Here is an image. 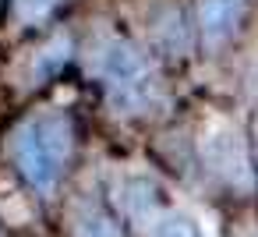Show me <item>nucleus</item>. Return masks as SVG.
<instances>
[{"mask_svg":"<svg viewBox=\"0 0 258 237\" xmlns=\"http://www.w3.org/2000/svg\"><path fill=\"white\" fill-rule=\"evenodd\" d=\"M11 152H15L22 177L36 191L50 195L71 156V121L64 113H39V117L25 121L15 135Z\"/></svg>","mask_w":258,"mask_h":237,"instance_id":"nucleus-1","label":"nucleus"},{"mask_svg":"<svg viewBox=\"0 0 258 237\" xmlns=\"http://www.w3.org/2000/svg\"><path fill=\"white\" fill-rule=\"evenodd\" d=\"M99 71H103L106 92H110V99H113L117 110L138 113V110H145V106L156 99V78H152L145 57H142L131 43L113 39V43L103 50Z\"/></svg>","mask_w":258,"mask_h":237,"instance_id":"nucleus-2","label":"nucleus"},{"mask_svg":"<svg viewBox=\"0 0 258 237\" xmlns=\"http://www.w3.org/2000/svg\"><path fill=\"white\" fill-rule=\"evenodd\" d=\"M202 149H205V159L216 173H223L230 184H247L251 173H247V159H244V145L237 138V131L223 121L209 124L205 135H202Z\"/></svg>","mask_w":258,"mask_h":237,"instance_id":"nucleus-3","label":"nucleus"},{"mask_svg":"<svg viewBox=\"0 0 258 237\" xmlns=\"http://www.w3.org/2000/svg\"><path fill=\"white\" fill-rule=\"evenodd\" d=\"M247 0H198V25L209 43H223L244 18Z\"/></svg>","mask_w":258,"mask_h":237,"instance_id":"nucleus-4","label":"nucleus"},{"mask_svg":"<svg viewBox=\"0 0 258 237\" xmlns=\"http://www.w3.org/2000/svg\"><path fill=\"white\" fill-rule=\"evenodd\" d=\"M75 230H78V237H120V233H117V223H113L99 205H92V202H85V205L78 209Z\"/></svg>","mask_w":258,"mask_h":237,"instance_id":"nucleus-5","label":"nucleus"},{"mask_svg":"<svg viewBox=\"0 0 258 237\" xmlns=\"http://www.w3.org/2000/svg\"><path fill=\"white\" fill-rule=\"evenodd\" d=\"M152 237H198V230L187 216H159L152 226Z\"/></svg>","mask_w":258,"mask_h":237,"instance_id":"nucleus-6","label":"nucleus"},{"mask_svg":"<svg viewBox=\"0 0 258 237\" xmlns=\"http://www.w3.org/2000/svg\"><path fill=\"white\" fill-rule=\"evenodd\" d=\"M57 4H60V0H15V11H18L22 22H39V18H46Z\"/></svg>","mask_w":258,"mask_h":237,"instance_id":"nucleus-7","label":"nucleus"},{"mask_svg":"<svg viewBox=\"0 0 258 237\" xmlns=\"http://www.w3.org/2000/svg\"><path fill=\"white\" fill-rule=\"evenodd\" d=\"M254 138H258V117H254Z\"/></svg>","mask_w":258,"mask_h":237,"instance_id":"nucleus-8","label":"nucleus"}]
</instances>
